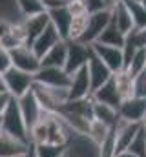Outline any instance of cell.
<instances>
[{"label": "cell", "mask_w": 146, "mask_h": 157, "mask_svg": "<svg viewBox=\"0 0 146 157\" xmlns=\"http://www.w3.org/2000/svg\"><path fill=\"white\" fill-rule=\"evenodd\" d=\"M95 42H101V44H104V46H113V48H121V49H122V46H124V42H126V35L121 33V31L115 28L113 22H110Z\"/></svg>", "instance_id": "obj_22"}, {"label": "cell", "mask_w": 146, "mask_h": 157, "mask_svg": "<svg viewBox=\"0 0 146 157\" xmlns=\"http://www.w3.org/2000/svg\"><path fill=\"white\" fill-rule=\"evenodd\" d=\"M28 143L18 141L7 133L2 132L0 135V157H22L28 150Z\"/></svg>", "instance_id": "obj_21"}, {"label": "cell", "mask_w": 146, "mask_h": 157, "mask_svg": "<svg viewBox=\"0 0 146 157\" xmlns=\"http://www.w3.org/2000/svg\"><path fill=\"white\" fill-rule=\"evenodd\" d=\"M124 6L128 7L130 15H132V20H133V26L137 29L146 28V9L143 7V4L139 0H122Z\"/></svg>", "instance_id": "obj_26"}, {"label": "cell", "mask_w": 146, "mask_h": 157, "mask_svg": "<svg viewBox=\"0 0 146 157\" xmlns=\"http://www.w3.org/2000/svg\"><path fill=\"white\" fill-rule=\"evenodd\" d=\"M90 59V46L79 42V40H68V57H66V64L64 70L66 73H75L80 68H84L88 64Z\"/></svg>", "instance_id": "obj_6"}, {"label": "cell", "mask_w": 146, "mask_h": 157, "mask_svg": "<svg viewBox=\"0 0 146 157\" xmlns=\"http://www.w3.org/2000/svg\"><path fill=\"white\" fill-rule=\"evenodd\" d=\"M66 57H68V40H60L59 44H55L40 59V66H46V68H64Z\"/></svg>", "instance_id": "obj_17"}, {"label": "cell", "mask_w": 146, "mask_h": 157, "mask_svg": "<svg viewBox=\"0 0 146 157\" xmlns=\"http://www.w3.org/2000/svg\"><path fill=\"white\" fill-rule=\"evenodd\" d=\"M2 77H4V84H6L7 93H9L11 97H15V99H20L22 95H26V93L31 90L33 82H35V78H33L31 73L20 71V70H17V68H13V66H11Z\"/></svg>", "instance_id": "obj_3"}, {"label": "cell", "mask_w": 146, "mask_h": 157, "mask_svg": "<svg viewBox=\"0 0 146 157\" xmlns=\"http://www.w3.org/2000/svg\"><path fill=\"white\" fill-rule=\"evenodd\" d=\"M0 46H4L7 51H13L20 46H28L26 44V31H24V26H22V20H17L11 24L9 31L4 35V39L0 40Z\"/></svg>", "instance_id": "obj_20"}, {"label": "cell", "mask_w": 146, "mask_h": 157, "mask_svg": "<svg viewBox=\"0 0 146 157\" xmlns=\"http://www.w3.org/2000/svg\"><path fill=\"white\" fill-rule=\"evenodd\" d=\"M84 6H86V11L88 15H93V13H99V11H104V2L102 0H84ZM108 11V9H106Z\"/></svg>", "instance_id": "obj_34"}, {"label": "cell", "mask_w": 146, "mask_h": 157, "mask_svg": "<svg viewBox=\"0 0 146 157\" xmlns=\"http://www.w3.org/2000/svg\"><path fill=\"white\" fill-rule=\"evenodd\" d=\"M141 4H143V7L146 9V0H141Z\"/></svg>", "instance_id": "obj_41"}, {"label": "cell", "mask_w": 146, "mask_h": 157, "mask_svg": "<svg viewBox=\"0 0 146 157\" xmlns=\"http://www.w3.org/2000/svg\"><path fill=\"white\" fill-rule=\"evenodd\" d=\"M31 91L36 97L40 108L46 112H60V108L70 101L68 88H49V86L33 82Z\"/></svg>", "instance_id": "obj_2"}, {"label": "cell", "mask_w": 146, "mask_h": 157, "mask_svg": "<svg viewBox=\"0 0 146 157\" xmlns=\"http://www.w3.org/2000/svg\"><path fill=\"white\" fill-rule=\"evenodd\" d=\"M0 135H2V117H0Z\"/></svg>", "instance_id": "obj_42"}, {"label": "cell", "mask_w": 146, "mask_h": 157, "mask_svg": "<svg viewBox=\"0 0 146 157\" xmlns=\"http://www.w3.org/2000/svg\"><path fill=\"white\" fill-rule=\"evenodd\" d=\"M113 80H115V86H117L119 95H121L122 101L133 97V77L126 70H121V71L113 73Z\"/></svg>", "instance_id": "obj_24"}, {"label": "cell", "mask_w": 146, "mask_h": 157, "mask_svg": "<svg viewBox=\"0 0 146 157\" xmlns=\"http://www.w3.org/2000/svg\"><path fill=\"white\" fill-rule=\"evenodd\" d=\"M60 40H62V39H60L59 31H57V29L53 28V24L49 22V26H48V28H46V29L36 37L35 42L31 44V49H33V53H35L38 59H42V57H44V55H46V53H48L55 44H59Z\"/></svg>", "instance_id": "obj_16"}, {"label": "cell", "mask_w": 146, "mask_h": 157, "mask_svg": "<svg viewBox=\"0 0 146 157\" xmlns=\"http://www.w3.org/2000/svg\"><path fill=\"white\" fill-rule=\"evenodd\" d=\"M49 13V22L53 24V28L59 31L60 39L68 40L70 35V26H71V13L68 11V7H59V9H51Z\"/></svg>", "instance_id": "obj_18"}, {"label": "cell", "mask_w": 146, "mask_h": 157, "mask_svg": "<svg viewBox=\"0 0 146 157\" xmlns=\"http://www.w3.org/2000/svg\"><path fill=\"white\" fill-rule=\"evenodd\" d=\"M33 78H35V82L49 86V88H68L70 80H71V75L66 73L64 68H46V66H40V70L33 75Z\"/></svg>", "instance_id": "obj_10"}, {"label": "cell", "mask_w": 146, "mask_h": 157, "mask_svg": "<svg viewBox=\"0 0 146 157\" xmlns=\"http://www.w3.org/2000/svg\"><path fill=\"white\" fill-rule=\"evenodd\" d=\"M88 73H90V82H91V93L101 88L104 82H108L113 77V73L110 71V68L90 49V59H88Z\"/></svg>", "instance_id": "obj_12"}, {"label": "cell", "mask_w": 146, "mask_h": 157, "mask_svg": "<svg viewBox=\"0 0 146 157\" xmlns=\"http://www.w3.org/2000/svg\"><path fill=\"white\" fill-rule=\"evenodd\" d=\"M132 77L135 78L137 75H141L143 71H146V48H137V51L133 53L130 66L126 70Z\"/></svg>", "instance_id": "obj_28"}, {"label": "cell", "mask_w": 146, "mask_h": 157, "mask_svg": "<svg viewBox=\"0 0 146 157\" xmlns=\"http://www.w3.org/2000/svg\"><path fill=\"white\" fill-rule=\"evenodd\" d=\"M90 49L108 66L111 73H117V71L124 70V60H122V49L121 48H113V46H104L101 42H93V44H90Z\"/></svg>", "instance_id": "obj_8"}, {"label": "cell", "mask_w": 146, "mask_h": 157, "mask_svg": "<svg viewBox=\"0 0 146 157\" xmlns=\"http://www.w3.org/2000/svg\"><path fill=\"white\" fill-rule=\"evenodd\" d=\"M22 26H24V31H26V44L31 46L36 40V37L49 26V13H40L35 17H28V18H22Z\"/></svg>", "instance_id": "obj_15"}, {"label": "cell", "mask_w": 146, "mask_h": 157, "mask_svg": "<svg viewBox=\"0 0 146 157\" xmlns=\"http://www.w3.org/2000/svg\"><path fill=\"white\" fill-rule=\"evenodd\" d=\"M115 157H135V155H132V154H128V152H121V154H117Z\"/></svg>", "instance_id": "obj_40"}, {"label": "cell", "mask_w": 146, "mask_h": 157, "mask_svg": "<svg viewBox=\"0 0 146 157\" xmlns=\"http://www.w3.org/2000/svg\"><path fill=\"white\" fill-rule=\"evenodd\" d=\"M9 68H11V53L4 46H0V75H4Z\"/></svg>", "instance_id": "obj_33"}, {"label": "cell", "mask_w": 146, "mask_h": 157, "mask_svg": "<svg viewBox=\"0 0 146 157\" xmlns=\"http://www.w3.org/2000/svg\"><path fill=\"white\" fill-rule=\"evenodd\" d=\"M128 154L135 157H146V130H144V124L141 126L139 133L135 135V139L130 143V146L126 148Z\"/></svg>", "instance_id": "obj_29"}, {"label": "cell", "mask_w": 146, "mask_h": 157, "mask_svg": "<svg viewBox=\"0 0 146 157\" xmlns=\"http://www.w3.org/2000/svg\"><path fill=\"white\" fill-rule=\"evenodd\" d=\"M22 157H36L35 144H31V143H29V146H28V150H26V154H24Z\"/></svg>", "instance_id": "obj_38"}, {"label": "cell", "mask_w": 146, "mask_h": 157, "mask_svg": "<svg viewBox=\"0 0 146 157\" xmlns=\"http://www.w3.org/2000/svg\"><path fill=\"white\" fill-rule=\"evenodd\" d=\"M0 93H7L6 84H4V77H2V75H0Z\"/></svg>", "instance_id": "obj_39"}, {"label": "cell", "mask_w": 146, "mask_h": 157, "mask_svg": "<svg viewBox=\"0 0 146 157\" xmlns=\"http://www.w3.org/2000/svg\"><path fill=\"white\" fill-rule=\"evenodd\" d=\"M2 132L18 139V141H24L29 144V133H28V126L24 122V117L20 113V106H18V101L15 97L9 99L4 113H2Z\"/></svg>", "instance_id": "obj_1"}, {"label": "cell", "mask_w": 146, "mask_h": 157, "mask_svg": "<svg viewBox=\"0 0 146 157\" xmlns=\"http://www.w3.org/2000/svg\"><path fill=\"white\" fill-rule=\"evenodd\" d=\"M46 11H51V9H59V7H66L68 2L66 0H42Z\"/></svg>", "instance_id": "obj_35"}, {"label": "cell", "mask_w": 146, "mask_h": 157, "mask_svg": "<svg viewBox=\"0 0 146 157\" xmlns=\"http://www.w3.org/2000/svg\"><path fill=\"white\" fill-rule=\"evenodd\" d=\"M66 146H57V144H35L36 157H62Z\"/></svg>", "instance_id": "obj_31"}, {"label": "cell", "mask_w": 146, "mask_h": 157, "mask_svg": "<svg viewBox=\"0 0 146 157\" xmlns=\"http://www.w3.org/2000/svg\"><path fill=\"white\" fill-rule=\"evenodd\" d=\"M91 112H93V119L95 121H101L102 124H106L110 128H113L117 124V121H119V113H117L115 108L106 106V104H101V102H95V101H93Z\"/></svg>", "instance_id": "obj_23"}, {"label": "cell", "mask_w": 146, "mask_h": 157, "mask_svg": "<svg viewBox=\"0 0 146 157\" xmlns=\"http://www.w3.org/2000/svg\"><path fill=\"white\" fill-rule=\"evenodd\" d=\"M111 22H113L115 28H117L121 33H124V35H128V33H132V31L135 29L133 20H132V15H130V11H128V7L124 6L122 0L111 9Z\"/></svg>", "instance_id": "obj_19"}, {"label": "cell", "mask_w": 146, "mask_h": 157, "mask_svg": "<svg viewBox=\"0 0 146 157\" xmlns=\"http://www.w3.org/2000/svg\"><path fill=\"white\" fill-rule=\"evenodd\" d=\"M9 99H11L9 93H0V117H2V113H4V110H6V106H7V102H9Z\"/></svg>", "instance_id": "obj_37"}, {"label": "cell", "mask_w": 146, "mask_h": 157, "mask_svg": "<svg viewBox=\"0 0 146 157\" xmlns=\"http://www.w3.org/2000/svg\"><path fill=\"white\" fill-rule=\"evenodd\" d=\"M17 101H18L20 113H22V117H24V122H26V126H28V133H29V130L35 126V122L40 119V115H42V108H40V104H38V101H36V97L33 95L31 90H29L26 95H22L20 99H17Z\"/></svg>", "instance_id": "obj_13"}, {"label": "cell", "mask_w": 146, "mask_h": 157, "mask_svg": "<svg viewBox=\"0 0 146 157\" xmlns=\"http://www.w3.org/2000/svg\"><path fill=\"white\" fill-rule=\"evenodd\" d=\"M17 4V9H18V15L22 18H28V17H35L40 13H46V7L42 4V0H15Z\"/></svg>", "instance_id": "obj_25"}, {"label": "cell", "mask_w": 146, "mask_h": 157, "mask_svg": "<svg viewBox=\"0 0 146 157\" xmlns=\"http://www.w3.org/2000/svg\"><path fill=\"white\" fill-rule=\"evenodd\" d=\"M119 119L126 122H144L146 119V97H130L121 102L119 110Z\"/></svg>", "instance_id": "obj_9"}, {"label": "cell", "mask_w": 146, "mask_h": 157, "mask_svg": "<svg viewBox=\"0 0 146 157\" xmlns=\"http://www.w3.org/2000/svg\"><path fill=\"white\" fill-rule=\"evenodd\" d=\"M126 40H130L135 48H146V28H141V29H133L132 33L126 35Z\"/></svg>", "instance_id": "obj_32"}, {"label": "cell", "mask_w": 146, "mask_h": 157, "mask_svg": "<svg viewBox=\"0 0 146 157\" xmlns=\"http://www.w3.org/2000/svg\"><path fill=\"white\" fill-rule=\"evenodd\" d=\"M11 24H13V22H9V20H6V18H0V40L4 39V35L9 31Z\"/></svg>", "instance_id": "obj_36"}, {"label": "cell", "mask_w": 146, "mask_h": 157, "mask_svg": "<svg viewBox=\"0 0 146 157\" xmlns=\"http://www.w3.org/2000/svg\"><path fill=\"white\" fill-rule=\"evenodd\" d=\"M113 128H110L106 124H102L101 121H95V119H91V122H90V130H88V137L95 143V144H102L104 141H106V137L110 135V132H111Z\"/></svg>", "instance_id": "obj_27"}, {"label": "cell", "mask_w": 146, "mask_h": 157, "mask_svg": "<svg viewBox=\"0 0 146 157\" xmlns=\"http://www.w3.org/2000/svg\"><path fill=\"white\" fill-rule=\"evenodd\" d=\"M9 53H11V66L13 68L26 71V73H31V75H35L40 70V59L33 53L31 46H20Z\"/></svg>", "instance_id": "obj_5"}, {"label": "cell", "mask_w": 146, "mask_h": 157, "mask_svg": "<svg viewBox=\"0 0 146 157\" xmlns=\"http://www.w3.org/2000/svg\"><path fill=\"white\" fill-rule=\"evenodd\" d=\"M139 2H141V0H139Z\"/></svg>", "instance_id": "obj_43"}, {"label": "cell", "mask_w": 146, "mask_h": 157, "mask_svg": "<svg viewBox=\"0 0 146 157\" xmlns=\"http://www.w3.org/2000/svg\"><path fill=\"white\" fill-rule=\"evenodd\" d=\"M88 26V15H80V17H73L71 18V26H70V35L68 40H79Z\"/></svg>", "instance_id": "obj_30"}, {"label": "cell", "mask_w": 146, "mask_h": 157, "mask_svg": "<svg viewBox=\"0 0 146 157\" xmlns=\"http://www.w3.org/2000/svg\"><path fill=\"white\" fill-rule=\"evenodd\" d=\"M62 157H101V146L95 144L88 135L71 133Z\"/></svg>", "instance_id": "obj_4"}, {"label": "cell", "mask_w": 146, "mask_h": 157, "mask_svg": "<svg viewBox=\"0 0 146 157\" xmlns=\"http://www.w3.org/2000/svg\"><path fill=\"white\" fill-rule=\"evenodd\" d=\"M91 99H93L95 102L111 106V108H115V110H119V106H121V102H122V99H121V95H119V90H117V86H115L113 77L110 78L108 82H104L101 88H97V90L91 93Z\"/></svg>", "instance_id": "obj_14"}, {"label": "cell", "mask_w": 146, "mask_h": 157, "mask_svg": "<svg viewBox=\"0 0 146 157\" xmlns=\"http://www.w3.org/2000/svg\"><path fill=\"white\" fill-rule=\"evenodd\" d=\"M68 95H70V101H80V99L91 97V82H90L88 66H84L79 71L71 73V80H70V86H68Z\"/></svg>", "instance_id": "obj_11"}, {"label": "cell", "mask_w": 146, "mask_h": 157, "mask_svg": "<svg viewBox=\"0 0 146 157\" xmlns=\"http://www.w3.org/2000/svg\"><path fill=\"white\" fill-rule=\"evenodd\" d=\"M111 22V11H99V13H93V15H88V26H86V31L84 35L79 39V42L90 46L93 44L95 40L99 39V35L104 31V28Z\"/></svg>", "instance_id": "obj_7"}]
</instances>
